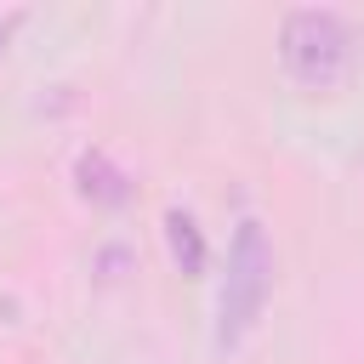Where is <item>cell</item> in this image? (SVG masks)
<instances>
[{"label":"cell","instance_id":"6da1fadb","mask_svg":"<svg viewBox=\"0 0 364 364\" xmlns=\"http://www.w3.org/2000/svg\"><path fill=\"white\" fill-rule=\"evenodd\" d=\"M267 296H273V239L256 216H245L233 228L228 273L216 290V353H239L250 341V330L267 313Z\"/></svg>","mask_w":364,"mask_h":364},{"label":"cell","instance_id":"7a4b0ae2","mask_svg":"<svg viewBox=\"0 0 364 364\" xmlns=\"http://www.w3.org/2000/svg\"><path fill=\"white\" fill-rule=\"evenodd\" d=\"M353 57V34L330 6H296L279 23V63L301 91H336Z\"/></svg>","mask_w":364,"mask_h":364},{"label":"cell","instance_id":"3957f363","mask_svg":"<svg viewBox=\"0 0 364 364\" xmlns=\"http://www.w3.org/2000/svg\"><path fill=\"white\" fill-rule=\"evenodd\" d=\"M74 182H80V193H85L91 205H131V176H125L108 154H97V148H85V154H80Z\"/></svg>","mask_w":364,"mask_h":364},{"label":"cell","instance_id":"277c9868","mask_svg":"<svg viewBox=\"0 0 364 364\" xmlns=\"http://www.w3.org/2000/svg\"><path fill=\"white\" fill-rule=\"evenodd\" d=\"M165 245H171V256H176V267H182L188 279L205 273V233H199V222H193L188 210H171V216H165Z\"/></svg>","mask_w":364,"mask_h":364},{"label":"cell","instance_id":"5b68a950","mask_svg":"<svg viewBox=\"0 0 364 364\" xmlns=\"http://www.w3.org/2000/svg\"><path fill=\"white\" fill-rule=\"evenodd\" d=\"M17 28H23V11H0V57H6V46H11Z\"/></svg>","mask_w":364,"mask_h":364}]
</instances>
